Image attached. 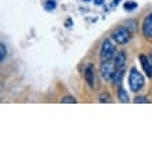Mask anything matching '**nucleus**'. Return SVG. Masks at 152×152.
Instances as JSON below:
<instances>
[{
	"label": "nucleus",
	"mask_w": 152,
	"mask_h": 152,
	"mask_svg": "<svg viewBox=\"0 0 152 152\" xmlns=\"http://www.w3.org/2000/svg\"><path fill=\"white\" fill-rule=\"evenodd\" d=\"M129 86L133 93H138L141 88L144 87V76L141 75L137 68L130 69V75H129Z\"/></svg>",
	"instance_id": "obj_1"
},
{
	"label": "nucleus",
	"mask_w": 152,
	"mask_h": 152,
	"mask_svg": "<svg viewBox=\"0 0 152 152\" xmlns=\"http://www.w3.org/2000/svg\"><path fill=\"white\" fill-rule=\"evenodd\" d=\"M115 57V46L109 39H105L101 44V51H100V58L101 62L105 61H111Z\"/></svg>",
	"instance_id": "obj_2"
},
{
	"label": "nucleus",
	"mask_w": 152,
	"mask_h": 152,
	"mask_svg": "<svg viewBox=\"0 0 152 152\" xmlns=\"http://www.w3.org/2000/svg\"><path fill=\"white\" fill-rule=\"evenodd\" d=\"M101 76L104 80H112L113 76H115V72H116V66H115V62L112 60L111 61H105V62H101Z\"/></svg>",
	"instance_id": "obj_3"
},
{
	"label": "nucleus",
	"mask_w": 152,
	"mask_h": 152,
	"mask_svg": "<svg viewBox=\"0 0 152 152\" xmlns=\"http://www.w3.org/2000/svg\"><path fill=\"white\" fill-rule=\"evenodd\" d=\"M112 39L118 44H126L130 40V32H129V29L123 28V26L116 28L112 32Z\"/></svg>",
	"instance_id": "obj_4"
},
{
	"label": "nucleus",
	"mask_w": 152,
	"mask_h": 152,
	"mask_svg": "<svg viewBox=\"0 0 152 152\" xmlns=\"http://www.w3.org/2000/svg\"><path fill=\"white\" fill-rule=\"evenodd\" d=\"M142 33L147 39H152V12L145 17L144 22H142Z\"/></svg>",
	"instance_id": "obj_5"
},
{
	"label": "nucleus",
	"mask_w": 152,
	"mask_h": 152,
	"mask_svg": "<svg viewBox=\"0 0 152 152\" xmlns=\"http://www.w3.org/2000/svg\"><path fill=\"white\" fill-rule=\"evenodd\" d=\"M113 62H115L116 69L123 68L124 64H126V53L124 51H118L113 57Z\"/></svg>",
	"instance_id": "obj_6"
},
{
	"label": "nucleus",
	"mask_w": 152,
	"mask_h": 152,
	"mask_svg": "<svg viewBox=\"0 0 152 152\" xmlns=\"http://www.w3.org/2000/svg\"><path fill=\"white\" fill-rule=\"evenodd\" d=\"M84 77L87 80L88 86H90V87H94V80H96V77H94V68H93V65H88L87 69L84 71Z\"/></svg>",
	"instance_id": "obj_7"
},
{
	"label": "nucleus",
	"mask_w": 152,
	"mask_h": 152,
	"mask_svg": "<svg viewBox=\"0 0 152 152\" xmlns=\"http://www.w3.org/2000/svg\"><path fill=\"white\" fill-rule=\"evenodd\" d=\"M123 73H124V69L123 68L116 69L115 76H113V84H115V86H119V87H120V84H122V77H123Z\"/></svg>",
	"instance_id": "obj_8"
},
{
	"label": "nucleus",
	"mask_w": 152,
	"mask_h": 152,
	"mask_svg": "<svg viewBox=\"0 0 152 152\" xmlns=\"http://www.w3.org/2000/svg\"><path fill=\"white\" fill-rule=\"evenodd\" d=\"M118 96H119V100L120 102H129V96H127V91L124 88L119 87V91H118Z\"/></svg>",
	"instance_id": "obj_9"
},
{
	"label": "nucleus",
	"mask_w": 152,
	"mask_h": 152,
	"mask_svg": "<svg viewBox=\"0 0 152 152\" xmlns=\"http://www.w3.org/2000/svg\"><path fill=\"white\" fill-rule=\"evenodd\" d=\"M56 7H57L56 0H47V1H46V4H44V8H46L47 11H51V10H54Z\"/></svg>",
	"instance_id": "obj_10"
},
{
	"label": "nucleus",
	"mask_w": 152,
	"mask_h": 152,
	"mask_svg": "<svg viewBox=\"0 0 152 152\" xmlns=\"http://www.w3.org/2000/svg\"><path fill=\"white\" fill-rule=\"evenodd\" d=\"M6 56H7V51H6V46L1 43V44H0V61H1V62H4V60H6Z\"/></svg>",
	"instance_id": "obj_11"
},
{
	"label": "nucleus",
	"mask_w": 152,
	"mask_h": 152,
	"mask_svg": "<svg viewBox=\"0 0 152 152\" xmlns=\"http://www.w3.org/2000/svg\"><path fill=\"white\" fill-rule=\"evenodd\" d=\"M61 102H64V104H71V102H72V104H75L76 100L73 98L72 96H66V97H64V98L61 100Z\"/></svg>",
	"instance_id": "obj_12"
},
{
	"label": "nucleus",
	"mask_w": 152,
	"mask_h": 152,
	"mask_svg": "<svg viewBox=\"0 0 152 152\" xmlns=\"http://www.w3.org/2000/svg\"><path fill=\"white\" fill-rule=\"evenodd\" d=\"M100 101L101 102H111V97H109V94H107V93H102L100 96Z\"/></svg>",
	"instance_id": "obj_13"
},
{
	"label": "nucleus",
	"mask_w": 152,
	"mask_h": 152,
	"mask_svg": "<svg viewBox=\"0 0 152 152\" xmlns=\"http://www.w3.org/2000/svg\"><path fill=\"white\" fill-rule=\"evenodd\" d=\"M136 7H137V3H134V1H127V3L124 4L126 10H134Z\"/></svg>",
	"instance_id": "obj_14"
},
{
	"label": "nucleus",
	"mask_w": 152,
	"mask_h": 152,
	"mask_svg": "<svg viewBox=\"0 0 152 152\" xmlns=\"http://www.w3.org/2000/svg\"><path fill=\"white\" fill-rule=\"evenodd\" d=\"M148 62H149V66H148V72H147V75L152 79V56L148 57Z\"/></svg>",
	"instance_id": "obj_15"
},
{
	"label": "nucleus",
	"mask_w": 152,
	"mask_h": 152,
	"mask_svg": "<svg viewBox=\"0 0 152 152\" xmlns=\"http://www.w3.org/2000/svg\"><path fill=\"white\" fill-rule=\"evenodd\" d=\"M134 102H141V104H144V102H148V98H147V97H136Z\"/></svg>",
	"instance_id": "obj_16"
},
{
	"label": "nucleus",
	"mask_w": 152,
	"mask_h": 152,
	"mask_svg": "<svg viewBox=\"0 0 152 152\" xmlns=\"http://www.w3.org/2000/svg\"><path fill=\"white\" fill-rule=\"evenodd\" d=\"M94 3H96L97 6H101V4L104 3V0H94Z\"/></svg>",
	"instance_id": "obj_17"
},
{
	"label": "nucleus",
	"mask_w": 152,
	"mask_h": 152,
	"mask_svg": "<svg viewBox=\"0 0 152 152\" xmlns=\"http://www.w3.org/2000/svg\"><path fill=\"white\" fill-rule=\"evenodd\" d=\"M84 1H90V0H84Z\"/></svg>",
	"instance_id": "obj_18"
}]
</instances>
